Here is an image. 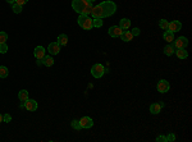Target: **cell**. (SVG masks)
<instances>
[{"label":"cell","instance_id":"obj_1","mask_svg":"<svg viewBox=\"0 0 192 142\" xmlns=\"http://www.w3.org/2000/svg\"><path fill=\"white\" fill-rule=\"evenodd\" d=\"M117 12V4L111 0H105V2L100 3L92 7V18H100V19H104V18H108L110 16H113Z\"/></svg>","mask_w":192,"mask_h":142},{"label":"cell","instance_id":"obj_2","mask_svg":"<svg viewBox=\"0 0 192 142\" xmlns=\"http://www.w3.org/2000/svg\"><path fill=\"white\" fill-rule=\"evenodd\" d=\"M72 8L78 14L90 16L92 12V3L89 0H72Z\"/></svg>","mask_w":192,"mask_h":142},{"label":"cell","instance_id":"obj_3","mask_svg":"<svg viewBox=\"0 0 192 142\" xmlns=\"http://www.w3.org/2000/svg\"><path fill=\"white\" fill-rule=\"evenodd\" d=\"M77 22H78V26L82 29L90 31V29L94 28V19L90 18L89 16H86V14H79Z\"/></svg>","mask_w":192,"mask_h":142},{"label":"cell","instance_id":"obj_4","mask_svg":"<svg viewBox=\"0 0 192 142\" xmlns=\"http://www.w3.org/2000/svg\"><path fill=\"white\" fill-rule=\"evenodd\" d=\"M104 73H105V68H104L103 64L96 63V64L92 65V68H91V74H92V77H95V78H101V77L104 76Z\"/></svg>","mask_w":192,"mask_h":142},{"label":"cell","instance_id":"obj_5","mask_svg":"<svg viewBox=\"0 0 192 142\" xmlns=\"http://www.w3.org/2000/svg\"><path fill=\"white\" fill-rule=\"evenodd\" d=\"M188 45V40L187 37H184V36H179L178 39L174 40V49H186Z\"/></svg>","mask_w":192,"mask_h":142},{"label":"cell","instance_id":"obj_6","mask_svg":"<svg viewBox=\"0 0 192 142\" xmlns=\"http://www.w3.org/2000/svg\"><path fill=\"white\" fill-rule=\"evenodd\" d=\"M156 88H158V91L160 92V94H165V92L169 91L170 85L166 79H160V81L158 82V85H156Z\"/></svg>","mask_w":192,"mask_h":142},{"label":"cell","instance_id":"obj_7","mask_svg":"<svg viewBox=\"0 0 192 142\" xmlns=\"http://www.w3.org/2000/svg\"><path fill=\"white\" fill-rule=\"evenodd\" d=\"M181 28H182L181 22L179 21H172V22H169L168 29L166 31H169V32H172V33H176V32H178V31H181Z\"/></svg>","mask_w":192,"mask_h":142},{"label":"cell","instance_id":"obj_8","mask_svg":"<svg viewBox=\"0 0 192 142\" xmlns=\"http://www.w3.org/2000/svg\"><path fill=\"white\" fill-rule=\"evenodd\" d=\"M165 106V104L163 101H159V102H154L151 106H150V113L151 114H160V112H162V109Z\"/></svg>","mask_w":192,"mask_h":142},{"label":"cell","instance_id":"obj_9","mask_svg":"<svg viewBox=\"0 0 192 142\" xmlns=\"http://www.w3.org/2000/svg\"><path fill=\"white\" fill-rule=\"evenodd\" d=\"M79 124H81V128L89 129V128H91L92 126H94V122H92V119L90 118V116H83V118L79 119Z\"/></svg>","mask_w":192,"mask_h":142},{"label":"cell","instance_id":"obj_10","mask_svg":"<svg viewBox=\"0 0 192 142\" xmlns=\"http://www.w3.org/2000/svg\"><path fill=\"white\" fill-rule=\"evenodd\" d=\"M122 28L119 27V26H111L110 28H109V31H108V33H109V36H111V37H119V36L122 35Z\"/></svg>","mask_w":192,"mask_h":142},{"label":"cell","instance_id":"obj_11","mask_svg":"<svg viewBox=\"0 0 192 142\" xmlns=\"http://www.w3.org/2000/svg\"><path fill=\"white\" fill-rule=\"evenodd\" d=\"M33 54H35V58L37 59V60H42V58L46 55V50L42 46H36L35 47V51H33Z\"/></svg>","mask_w":192,"mask_h":142},{"label":"cell","instance_id":"obj_12","mask_svg":"<svg viewBox=\"0 0 192 142\" xmlns=\"http://www.w3.org/2000/svg\"><path fill=\"white\" fill-rule=\"evenodd\" d=\"M24 108L28 112H35V110H37V101L32 100V99H28L27 101H24Z\"/></svg>","mask_w":192,"mask_h":142},{"label":"cell","instance_id":"obj_13","mask_svg":"<svg viewBox=\"0 0 192 142\" xmlns=\"http://www.w3.org/2000/svg\"><path fill=\"white\" fill-rule=\"evenodd\" d=\"M47 51H49L50 55H57L60 51V45L58 44V42H51V44L49 45V47H47Z\"/></svg>","mask_w":192,"mask_h":142},{"label":"cell","instance_id":"obj_14","mask_svg":"<svg viewBox=\"0 0 192 142\" xmlns=\"http://www.w3.org/2000/svg\"><path fill=\"white\" fill-rule=\"evenodd\" d=\"M119 27L122 28V31H127L131 27V19L129 18H122L119 21Z\"/></svg>","mask_w":192,"mask_h":142},{"label":"cell","instance_id":"obj_15","mask_svg":"<svg viewBox=\"0 0 192 142\" xmlns=\"http://www.w3.org/2000/svg\"><path fill=\"white\" fill-rule=\"evenodd\" d=\"M119 37H120V40H122L123 42H129V41H132L133 35L131 33V31H123Z\"/></svg>","mask_w":192,"mask_h":142},{"label":"cell","instance_id":"obj_16","mask_svg":"<svg viewBox=\"0 0 192 142\" xmlns=\"http://www.w3.org/2000/svg\"><path fill=\"white\" fill-rule=\"evenodd\" d=\"M41 63L44 64V65H46V67H51L54 64V59H53L51 55H45V57L42 58Z\"/></svg>","mask_w":192,"mask_h":142},{"label":"cell","instance_id":"obj_17","mask_svg":"<svg viewBox=\"0 0 192 142\" xmlns=\"http://www.w3.org/2000/svg\"><path fill=\"white\" fill-rule=\"evenodd\" d=\"M163 39H164V41H166V42H169V44H170V42L174 41V33L169 32V31H164Z\"/></svg>","mask_w":192,"mask_h":142},{"label":"cell","instance_id":"obj_18","mask_svg":"<svg viewBox=\"0 0 192 142\" xmlns=\"http://www.w3.org/2000/svg\"><path fill=\"white\" fill-rule=\"evenodd\" d=\"M18 99H19L21 102H24L28 100V91L27 90H21L18 92Z\"/></svg>","mask_w":192,"mask_h":142},{"label":"cell","instance_id":"obj_19","mask_svg":"<svg viewBox=\"0 0 192 142\" xmlns=\"http://www.w3.org/2000/svg\"><path fill=\"white\" fill-rule=\"evenodd\" d=\"M174 53H176V55H177L179 59H187L188 58V53L184 49H177Z\"/></svg>","mask_w":192,"mask_h":142},{"label":"cell","instance_id":"obj_20","mask_svg":"<svg viewBox=\"0 0 192 142\" xmlns=\"http://www.w3.org/2000/svg\"><path fill=\"white\" fill-rule=\"evenodd\" d=\"M58 44L60 45V46H65L67 44H68V36L67 35H64V33H61V35H59L58 36Z\"/></svg>","mask_w":192,"mask_h":142},{"label":"cell","instance_id":"obj_21","mask_svg":"<svg viewBox=\"0 0 192 142\" xmlns=\"http://www.w3.org/2000/svg\"><path fill=\"white\" fill-rule=\"evenodd\" d=\"M163 51H164V54L166 55V57H172L173 54H174V46L173 45H166V46H164V49H163Z\"/></svg>","mask_w":192,"mask_h":142},{"label":"cell","instance_id":"obj_22","mask_svg":"<svg viewBox=\"0 0 192 142\" xmlns=\"http://www.w3.org/2000/svg\"><path fill=\"white\" fill-rule=\"evenodd\" d=\"M8 74H9L8 68L4 67V65H0V78H7Z\"/></svg>","mask_w":192,"mask_h":142},{"label":"cell","instance_id":"obj_23","mask_svg":"<svg viewBox=\"0 0 192 142\" xmlns=\"http://www.w3.org/2000/svg\"><path fill=\"white\" fill-rule=\"evenodd\" d=\"M168 24H169V22L166 21V19H164V18H163V19H160V21H159V27L162 28V29H164V31L168 29Z\"/></svg>","mask_w":192,"mask_h":142},{"label":"cell","instance_id":"obj_24","mask_svg":"<svg viewBox=\"0 0 192 142\" xmlns=\"http://www.w3.org/2000/svg\"><path fill=\"white\" fill-rule=\"evenodd\" d=\"M12 9H13V12L16 14H19L23 10L22 9V5H19V4H17V3H14V4H12Z\"/></svg>","mask_w":192,"mask_h":142},{"label":"cell","instance_id":"obj_25","mask_svg":"<svg viewBox=\"0 0 192 142\" xmlns=\"http://www.w3.org/2000/svg\"><path fill=\"white\" fill-rule=\"evenodd\" d=\"M7 41H8V33L4 32V31H0V44H4Z\"/></svg>","mask_w":192,"mask_h":142},{"label":"cell","instance_id":"obj_26","mask_svg":"<svg viewBox=\"0 0 192 142\" xmlns=\"http://www.w3.org/2000/svg\"><path fill=\"white\" fill-rule=\"evenodd\" d=\"M71 126L73 129H76V131H79L81 129V124H79V120H72Z\"/></svg>","mask_w":192,"mask_h":142},{"label":"cell","instance_id":"obj_27","mask_svg":"<svg viewBox=\"0 0 192 142\" xmlns=\"http://www.w3.org/2000/svg\"><path fill=\"white\" fill-rule=\"evenodd\" d=\"M101 26H103V19H100V18H94V27L100 28Z\"/></svg>","mask_w":192,"mask_h":142},{"label":"cell","instance_id":"obj_28","mask_svg":"<svg viewBox=\"0 0 192 142\" xmlns=\"http://www.w3.org/2000/svg\"><path fill=\"white\" fill-rule=\"evenodd\" d=\"M7 51H8V45H7V42H4V44H0V53L5 54Z\"/></svg>","mask_w":192,"mask_h":142},{"label":"cell","instance_id":"obj_29","mask_svg":"<svg viewBox=\"0 0 192 142\" xmlns=\"http://www.w3.org/2000/svg\"><path fill=\"white\" fill-rule=\"evenodd\" d=\"M3 120H4L5 123H9V122L12 120V116H10L9 114H4V115H3Z\"/></svg>","mask_w":192,"mask_h":142},{"label":"cell","instance_id":"obj_30","mask_svg":"<svg viewBox=\"0 0 192 142\" xmlns=\"http://www.w3.org/2000/svg\"><path fill=\"white\" fill-rule=\"evenodd\" d=\"M166 141H176V134L174 133H169L166 136Z\"/></svg>","mask_w":192,"mask_h":142},{"label":"cell","instance_id":"obj_31","mask_svg":"<svg viewBox=\"0 0 192 142\" xmlns=\"http://www.w3.org/2000/svg\"><path fill=\"white\" fill-rule=\"evenodd\" d=\"M131 33H132L133 36H138V35H140V28H138V27H134V28L131 31Z\"/></svg>","mask_w":192,"mask_h":142},{"label":"cell","instance_id":"obj_32","mask_svg":"<svg viewBox=\"0 0 192 142\" xmlns=\"http://www.w3.org/2000/svg\"><path fill=\"white\" fill-rule=\"evenodd\" d=\"M156 141H158V142H165V141H166V137H165V136H158Z\"/></svg>","mask_w":192,"mask_h":142},{"label":"cell","instance_id":"obj_33","mask_svg":"<svg viewBox=\"0 0 192 142\" xmlns=\"http://www.w3.org/2000/svg\"><path fill=\"white\" fill-rule=\"evenodd\" d=\"M27 2H28V0H16V3H17V4H19V5H22V7H23V5L26 4Z\"/></svg>","mask_w":192,"mask_h":142},{"label":"cell","instance_id":"obj_34","mask_svg":"<svg viewBox=\"0 0 192 142\" xmlns=\"http://www.w3.org/2000/svg\"><path fill=\"white\" fill-rule=\"evenodd\" d=\"M7 3H9V4H14L16 3V0H5Z\"/></svg>","mask_w":192,"mask_h":142},{"label":"cell","instance_id":"obj_35","mask_svg":"<svg viewBox=\"0 0 192 142\" xmlns=\"http://www.w3.org/2000/svg\"><path fill=\"white\" fill-rule=\"evenodd\" d=\"M3 122H4V120H3V115L0 114V123H3Z\"/></svg>","mask_w":192,"mask_h":142},{"label":"cell","instance_id":"obj_36","mask_svg":"<svg viewBox=\"0 0 192 142\" xmlns=\"http://www.w3.org/2000/svg\"><path fill=\"white\" fill-rule=\"evenodd\" d=\"M89 2H90V3H94V2H95V0H89Z\"/></svg>","mask_w":192,"mask_h":142}]
</instances>
